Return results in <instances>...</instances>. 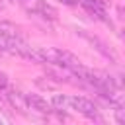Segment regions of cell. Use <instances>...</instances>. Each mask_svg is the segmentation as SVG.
I'll return each mask as SVG.
<instances>
[{"instance_id": "obj_7", "label": "cell", "mask_w": 125, "mask_h": 125, "mask_svg": "<svg viewBox=\"0 0 125 125\" xmlns=\"http://www.w3.org/2000/svg\"><path fill=\"white\" fill-rule=\"evenodd\" d=\"M6 86H8V76L4 72H0V90H4Z\"/></svg>"}, {"instance_id": "obj_2", "label": "cell", "mask_w": 125, "mask_h": 125, "mask_svg": "<svg viewBox=\"0 0 125 125\" xmlns=\"http://www.w3.org/2000/svg\"><path fill=\"white\" fill-rule=\"evenodd\" d=\"M20 4L29 14H35V16L47 18V20H57V10L53 6H49L47 2H43V0H20Z\"/></svg>"}, {"instance_id": "obj_4", "label": "cell", "mask_w": 125, "mask_h": 125, "mask_svg": "<svg viewBox=\"0 0 125 125\" xmlns=\"http://www.w3.org/2000/svg\"><path fill=\"white\" fill-rule=\"evenodd\" d=\"M25 104L29 109H33L37 113H49L51 111V104H47V100H43L37 94H25Z\"/></svg>"}, {"instance_id": "obj_10", "label": "cell", "mask_w": 125, "mask_h": 125, "mask_svg": "<svg viewBox=\"0 0 125 125\" xmlns=\"http://www.w3.org/2000/svg\"><path fill=\"white\" fill-rule=\"evenodd\" d=\"M0 123H2V121H0Z\"/></svg>"}, {"instance_id": "obj_3", "label": "cell", "mask_w": 125, "mask_h": 125, "mask_svg": "<svg viewBox=\"0 0 125 125\" xmlns=\"http://www.w3.org/2000/svg\"><path fill=\"white\" fill-rule=\"evenodd\" d=\"M70 107L76 109L78 113L86 115V117H92V119L96 117V119H98V105H96L92 100H88V98H82V96L70 98Z\"/></svg>"}, {"instance_id": "obj_9", "label": "cell", "mask_w": 125, "mask_h": 125, "mask_svg": "<svg viewBox=\"0 0 125 125\" xmlns=\"http://www.w3.org/2000/svg\"><path fill=\"white\" fill-rule=\"evenodd\" d=\"M0 8H4V0H0Z\"/></svg>"}, {"instance_id": "obj_11", "label": "cell", "mask_w": 125, "mask_h": 125, "mask_svg": "<svg viewBox=\"0 0 125 125\" xmlns=\"http://www.w3.org/2000/svg\"><path fill=\"white\" fill-rule=\"evenodd\" d=\"M0 49H2V47H0Z\"/></svg>"}, {"instance_id": "obj_1", "label": "cell", "mask_w": 125, "mask_h": 125, "mask_svg": "<svg viewBox=\"0 0 125 125\" xmlns=\"http://www.w3.org/2000/svg\"><path fill=\"white\" fill-rule=\"evenodd\" d=\"M0 41H2V47L6 51L29 59L31 47L23 41V37L20 35L18 25H14L12 21H0Z\"/></svg>"}, {"instance_id": "obj_8", "label": "cell", "mask_w": 125, "mask_h": 125, "mask_svg": "<svg viewBox=\"0 0 125 125\" xmlns=\"http://www.w3.org/2000/svg\"><path fill=\"white\" fill-rule=\"evenodd\" d=\"M59 2H62V4H66V6H76L80 0H59Z\"/></svg>"}, {"instance_id": "obj_5", "label": "cell", "mask_w": 125, "mask_h": 125, "mask_svg": "<svg viewBox=\"0 0 125 125\" xmlns=\"http://www.w3.org/2000/svg\"><path fill=\"white\" fill-rule=\"evenodd\" d=\"M6 96H8L10 104H12L14 107H18L20 111L27 109V104H25V94H21V92H18V90H10Z\"/></svg>"}, {"instance_id": "obj_6", "label": "cell", "mask_w": 125, "mask_h": 125, "mask_svg": "<svg viewBox=\"0 0 125 125\" xmlns=\"http://www.w3.org/2000/svg\"><path fill=\"white\" fill-rule=\"evenodd\" d=\"M51 105L55 109H70V98H66L62 94H55L51 100Z\"/></svg>"}]
</instances>
